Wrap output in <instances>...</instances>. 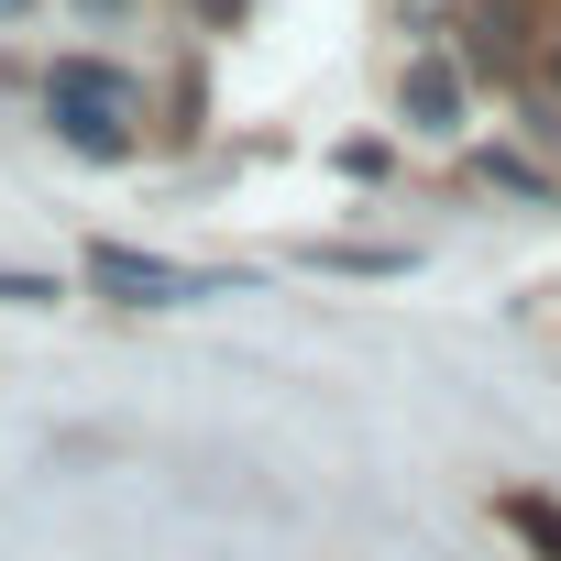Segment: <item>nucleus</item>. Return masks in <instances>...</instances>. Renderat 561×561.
I'll return each mask as SVG.
<instances>
[{
	"label": "nucleus",
	"instance_id": "f257e3e1",
	"mask_svg": "<svg viewBox=\"0 0 561 561\" xmlns=\"http://www.w3.org/2000/svg\"><path fill=\"white\" fill-rule=\"evenodd\" d=\"M45 122L78 144V154H133V78L100 67V56H67L45 78Z\"/></svg>",
	"mask_w": 561,
	"mask_h": 561
},
{
	"label": "nucleus",
	"instance_id": "f03ea898",
	"mask_svg": "<svg viewBox=\"0 0 561 561\" xmlns=\"http://www.w3.org/2000/svg\"><path fill=\"white\" fill-rule=\"evenodd\" d=\"M89 287L122 298V309H187V298H209V275H187L144 242H89Z\"/></svg>",
	"mask_w": 561,
	"mask_h": 561
},
{
	"label": "nucleus",
	"instance_id": "7ed1b4c3",
	"mask_svg": "<svg viewBox=\"0 0 561 561\" xmlns=\"http://www.w3.org/2000/svg\"><path fill=\"white\" fill-rule=\"evenodd\" d=\"M397 111H408V133L451 144V133H462V111H473V89H462V67H451V56H419V67L397 78Z\"/></svg>",
	"mask_w": 561,
	"mask_h": 561
},
{
	"label": "nucleus",
	"instance_id": "20e7f679",
	"mask_svg": "<svg viewBox=\"0 0 561 561\" xmlns=\"http://www.w3.org/2000/svg\"><path fill=\"white\" fill-rule=\"evenodd\" d=\"M309 264H320V275H408V253H397V242H320Z\"/></svg>",
	"mask_w": 561,
	"mask_h": 561
},
{
	"label": "nucleus",
	"instance_id": "39448f33",
	"mask_svg": "<svg viewBox=\"0 0 561 561\" xmlns=\"http://www.w3.org/2000/svg\"><path fill=\"white\" fill-rule=\"evenodd\" d=\"M506 528H517L539 561H561V495H506Z\"/></svg>",
	"mask_w": 561,
	"mask_h": 561
},
{
	"label": "nucleus",
	"instance_id": "423d86ee",
	"mask_svg": "<svg viewBox=\"0 0 561 561\" xmlns=\"http://www.w3.org/2000/svg\"><path fill=\"white\" fill-rule=\"evenodd\" d=\"M473 176H484V187H506V198H528V209H550V176H539L528 154H473Z\"/></svg>",
	"mask_w": 561,
	"mask_h": 561
},
{
	"label": "nucleus",
	"instance_id": "0eeeda50",
	"mask_svg": "<svg viewBox=\"0 0 561 561\" xmlns=\"http://www.w3.org/2000/svg\"><path fill=\"white\" fill-rule=\"evenodd\" d=\"M0 298H12V309H45L56 287H45V275H23V264H12V275H0Z\"/></svg>",
	"mask_w": 561,
	"mask_h": 561
},
{
	"label": "nucleus",
	"instance_id": "6e6552de",
	"mask_svg": "<svg viewBox=\"0 0 561 561\" xmlns=\"http://www.w3.org/2000/svg\"><path fill=\"white\" fill-rule=\"evenodd\" d=\"M539 89H550V100H561V34H550V56H539Z\"/></svg>",
	"mask_w": 561,
	"mask_h": 561
},
{
	"label": "nucleus",
	"instance_id": "1a4fd4ad",
	"mask_svg": "<svg viewBox=\"0 0 561 561\" xmlns=\"http://www.w3.org/2000/svg\"><path fill=\"white\" fill-rule=\"evenodd\" d=\"M23 12H34V0H0V23H23Z\"/></svg>",
	"mask_w": 561,
	"mask_h": 561
},
{
	"label": "nucleus",
	"instance_id": "9d476101",
	"mask_svg": "<svg viewBox=\"0 0 561 561\" xmlns=\"http://www.w3.org/2000/svg\"><path fill=\"white\" fill-rule=\"evenodd\" d=\"M78 12H133V0H78Z\"/></svg>",
	"mask_w": 561,
	"mask_h": 561
}]
</instances>
